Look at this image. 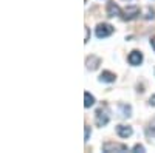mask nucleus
I'll return each instance as SVG.
<instances>
[{"label":"nucleus","instance_id":"obj_1","mask_svg":"<svg viewBox=\"0 0 155 153\" xmlns=\"http://www.w3.org/2000/svg\"><path fill=\"white\" fill-rule=\"evenodd\" d=\"M113 33V27L109 23H99L96 30H95V34L98 39H104V37H109L110 34Z\"/></svg>","mask_w":155,"mask_h":153},{"label":"nucleus","instance_id":"obj_2","mask_svg":"<svg viewBox=\"0 0 155 153\" xmlns=\"http://www.w3.org/2000/svg\"><path fill=\"white\" fill-rule=\"evenodd\" d=\"M109 113H107V110L106 108H99V110H96V113H95V122H96V125L98 127H104V125H107L109 124Z\"/></svg>","mask_w":155,"mask_h":153},{"label":"nucleus","instance_id":"obj_3","mask_svg":"<svg viewBox=\"0 0 155 153\" xmlns=\"http://www.w3.org/2000/svg\"><path fill=\"white\" fill-rule=\"evenodd\" d=\"M137 16H140V8L138 6H127L126 9L121 11V17L123 20H132Z\"/></svg>","mask_w":155,"mask_h":153},{"label":"nucleus","instance_id":"obj_4","mask_svg":"<svg viewBox=\"0 0 155 153\" xmlns=\"http://www.w3.org/2000/svg\"><path fill=\"white\" fill-rule=\"evenodd\" d=\"M102 150L106 153H112V151H127V145L126 144H118V142H106L102 145Z\"/></svg>","mask_w":155,"mask_h":153},{"label":"nucleus","instance_id":"obj_5","mask_svg":"<svg viewBox=\"0 0 155 153\" xmlns=\"http://www.w3.org/2000/svg\"><path fill=\"white\" fill-rule=\"evenodd\" d=\"M127 62L130 63V65L137 67V65H141V62H143V54H141V51H137L134 49L130 54L127 56Z\"/></svg>","mask_w":155,"mask_h":153},{"label":"nucleus","instance_id":"obj_6","mask_svg":"<svg viewBox=\"0 0 155 153\" xmlns=\"http://www.w3.org/2000/svg\"><path fill=\"white\" fill-rule=\"evenodd\" d=\"M107 16L109 17H116V16H121V8L118 6V5H116V3H113V2H109L107 3Z\"/></svg>","mask_w":155,"mask_h":153},{"label":"nucleus","instance_id":"obj_7","mask_svg":"<svg viewBox=\"0 0 155 153\" xmlns=\"http://www.w3.org/2000/svg\"><path fill=\"white\" fill-rule=\"evenodd\" d=\"M116 133L121 138H129V136H132L134 130H132V127H129V125H118L116 127Z\"/></svg>","mask_w":155,"mask_h":153},{"label":"nucleus","instance_id":"obj_8","mask_svg":"<svg viewBox=\"0 0 155 153\" xmlns=\"http://www.w3.org/2000/svg\"><path fill=\"white\" fill-rule=\"evenodd\" d=\"M116 81V76L112 71H102L99 74V82H106V84H112Z\"/></svg>","mask_w":155,"mask_h":153},{"label":"nucleus","instance_id":"obj_9","mask_svg":"<svg viewBox=\"0 0 155 153\" xmlns=\"http://www.w3.org/2000/svg\"><path fill=\"white\" fill-rule=\"evenodd\" d=\"M87 68L88 70H96L98 68V65L101 63V59L99 57H96V56H90V57H87Z\"/></svg>","mask_w":155,"mask_h":153},{"label":"nucleus","instance_id":"obj_10","mask_svg":"<svg viewBox=\"0 0 155 153\" xmlns=\"http://www.w3.org/2000/svg\"><path fill=\"white\" fill-rule=\"evenodd\" d=\"M84 100H85V102H84V107H85V108H90V107H92V105L95 104V97H93L92 94H90L88 91H85V93H84Z\"/></svg>","mask_w":155,"mask_h":153},{"label":"nucleus","instance_id":"obj_11","mask_svg":"<svg viewBox=\"0 0 155 153\" xmlns=\"http://www.w3.org/2000/svg\"><path fill=\"white\" fill-rule=\"evenodd\" d=\"M120 110H121V116H123V118H130V113H132V108H130V105L120 104Z\"/></svg>","mask_w":155,"mask_h":153},{"label":"nucleus","instance_id":"obj_12","mask_svg":"<svg viewBox=\"0 0 155 153\" xmlns=\"http://www.w3.org/2000/svg\"><path fill=\"white\" fill-rule=\"evenodd\" d=\"M132 151H135V153H143L144 151V145H141V144H137L134 148H132Z\"/></svg>","mask_w":155,"mask_h":153},{"label":"nucleus","instance_id":"obj_13","mask_svg":"<svg viewBox=\"0 0 155 153\" xmlns=\"http://www.w3.org/2000/svg\"><path fill=\"white\" fill-rule=\"evenodd\" d=\"M90 135H92V130H90V127H88V125H85V138H84V141H85V142L88 141Z\"/></svg>","mask_w":155,"mask_h":153},{"label":"nucleus","instance_id":"obj_14","mask_svg":"<svg viewBox=\"0 0 155 153\" xmlns=\"http://www.w3.org/2000/svg\"><path fill=\"white\" fill-rule=\"evenodd\" d=\"M88 42V28H85V40H84V43H87Z\"/></svg>","mask_w":155,"mask_h":153},{"label":"nucleus","instance_id":"obj_15","mask_svg":"<svg viewBox=\"0 0 155 153\" xmlns=\"http://www.w3.org/2000/svg\"><path fill=\"white\" fill-rule=\"evenodd\" d=\"M149 104H150V105H155V96H152V97L149 99Z\"/></svg>","mask_w":155,"mask_h":153},{"label":"nucleus","instance_id":"obj_16","mask_svg":"<svg viewBox=\"0 0 155 153\" xmlns=\"http://www.w3.org/2000/svg\"><path fill=\"white\" fill-rule=\"evenodd\" d=\"M150 45H152V48L155 51V37H152V39H150Z\"/></svg>","mask_w":155,"mask_h":153},{"label":"nucleus","instance_id":"obj_17","mask_svg":"<svg viewBox=\"0 0 155 153\" xmlns=\"http://www.w3.org/2000/svg\"><path fill=\"white\" fill-rule=\"evenodd\" d=\"M150 133H152V135L155 136V129H152V130H150Z\"/></svg>","mask_w":155,"mask_h":153}]
</instances>
